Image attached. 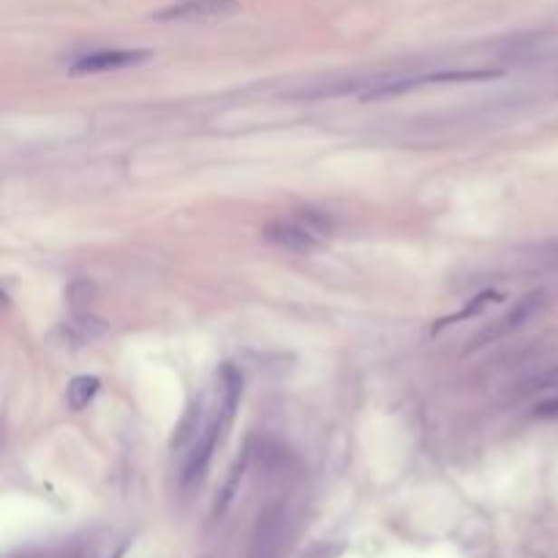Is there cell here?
<instances>
[{
	"instance_id": "11",
	"label": "cell",
	"mask_w": 558,
	"mask_h": 558,
	"mask_svg": "<svg viewBox=\"0 0 558 558\" xmlns=\"http://www.w3.org/2000/svg\"><path fill=\"white\" fill-rule=\"evenodd\" d=\"M199 419H202V400H194L188 406V411L183 414L180 425L175 428V436H172V449H183L188 441L199 438L197 430H199Z\"/></svg>"
},
{
	"instance_id": "14",
	"label": "cell",
	"mask_w": 558,
	"mask_h": 558,
	"mask_svg": "<svg viewBox=\"0 0 558 558\" xmlns=\"http://www.w3.org/2000/svg\"><path fill=\"white\" fill-rule=\"evenodd\" d=\"M534 414H536V417H558V398L539 403V406L534 409Z\"/></svg>"
},
{
	"instance_id": "13",
	"label": "cell",
	"mask_w": 558,
	"mask_h": 558,
	"mask_svg": "<svg viewBox=\"0 0 558 558\" xmlns=\"http://www.w3.org/2000/svg\"><path fill=\"white\" fill-rule=\"evenodd\" d=\"M555 387H558V365L528 381V390H555Z\"/></svg>"
},
{
	"instance_id": "9",
	"label": "cell",
	"mask_w": 558,
	"mask_h": 558,
	"mask_svg": "<svg viewBox=\"0 0 558 558\" xmlns=\"http://www.w3.org/2000/svg\"><path fill=\"white\" fill-rule=\"evenodd\" d=\"M248 449L235 460V466L229 468V476H226V482H224V487H221V493H218V498H216V506H213V517L218 520V517H224L226 515V509L232 506V501H235V495H237V490H240V482H243V474H245V468H248Z\"/></svg>"
},
{
	"instance_id": "12",
	"label": "cell",
	"mask_w": 558,
	"mask_h": 558,
	"mask_svg": "<svg viewBox=\"0 0 558 558\" xmlns=\"http://www.w3.org/2000/svg\"><path fill=\"white\" fill-rule=\"evenodd\" d=\"M300 226H305L311 235L316 237H324V235H332V218L322 210H313V207H303L297 210V218H294Z\"/></svg>"
},
{
	"instance_id": "3",
	"label": "cell",
	"mask_w": 558,
	"mask_h": 558,
	"mask_svg": "<svg viewBox=\"0 0 558 558\" xmlns=\"http://www.w3.org/2000/svg\"><path fill=\"white\" fill-rule=\"evenodd\" d=\"M240 12L237 0H175L153 14L159 23H216Z\"/></svg>"
},
{
	"instance_id": "6",
	"label": "cell",
	"mask_w": 558,
	"mask_h": 558,
	"mask_svg": "<svg viewBox=\"0 0 558 558\" xmlns=\"http://www.w3.org/2000/svg\"><path fill=\"white\" fill-rule=\"evenodd\" d=\"M539 305H542V292H534V294L523 297L506 316L495 319L490 327H485L479 335H474L468 349H471V351H474V349H482V346H487V343H493V341H498V338H506L509 332L520 330V327L539 311Z\"/></svg>"
},
{
	"instance_id": "1",
	"label": "cell",
	"mask_w": 558,
	"mask_h": 558,
	"mask_svg": "<svg viewBox=\"0 0 558 558\" xmlns=\"http://www.w3.org/2000/svg\"><path fill=\"white\" fill-rule=\"evenodd\" d=\"M240 398H243V373H240V368L226 362L221 368V403H218L216 414L210 417V422L205 425V430L199 433L186 466H183V476H180L183 487H194L205 479L213 455L218 452V447L229 436V428H232L235 414L240 409Z\"/></svg>"
},
{
	"instance_id": "2",
	"label": "cell",
	"mask_w": 558,
	"mask_h": 558,
	"mask_svg": "<svg viewBox=\"0 0 558 558\" xmlns=\"http://www.w3.org/2000/svg\"><path fill=\"white\" fill-rule=\"evenodd\" d=\"M501 77V72H487V69H476V72H441V74H428V77H406V80H392V82H379L376 88L362 93V101H384V99H395L403 96L409 91H419L428 85H441V82H474V80H495Z\"/></svg>"
},
{
	"instance_id": "4",
	"label": "cell",
	"mask_w": 558,
	"mask_h": 558,
	"mask_svg": "<svg viewBox=\"0 0 558 558\" xmlns=\"http://www.w3.org/2000/svg\"><path fill=\"white\" fill-rule=\"evenodd\" d=\"M153 53L148 50H101L93 55H85L80 61L72 63L69 74L72 77H93V74H110V72H120V69H131L140 66L145 61H150Z\"/></svg>"
},
{
	"instance_id": "15",
	"label": "cell",
	"mask_w": 558,
	"mask_h": 558,
	"mask_svg": "<svg viewBox=\"0 0 558 558\" xmlns=\"http://www.w3.org/2000/svg\"><path fill=\"white\" fill-rule=\"evenodd\" d=\"M20 558H42V555H20Z\"/></svg>"
},
{
	"instance_id": "5",
	"label": "cell",
	"mask_w": 558,
	"mask_h": 558,
	"mask_svg": "<svg viewBox=\"0 0 558 558\" xmlns=\"http://www.w3.org/2000/svg\"><path fill=\"white\" fill-rule=\"evenodd\" d=\"M284 528H286L284 506L270 504L267 509H262L259 520H256V528H254L248 558H278L281 542H284Z\"/></svg>"
},
{
	"instance_id": "7",
	"label": "cell",
	"mask_w": 558,
	"mask_h": 558,
	"mask_svg": "<svg viewBox=\"0 0 558 558\" xmlns=\"http://www.w3.org/2000/svg\"><path fill=\"white\" fill-rule=\"evenodd\" d=\"M265 237L273 245H278L289 254H303V256L311 254L319 245V237L311 235L305 226H300L297 221H273V224L265 226Z\"/></svg>"
},
{
	"instance_id": "10",
	"label": "cell",
	"mask_w": 558,
	"mask_h": 558,
	"mask_svg": "<svg viewBox=\"0 0 558 558\" xmlns=\"http://www.w3.org/2000/svg\"><path fill=\"white\" fill-rule=\"evenodd\" d=\"M101 390V381L96 376H74L66 387V400H69V409L74 411H82Z\"/></svg>"
},
{
	"instance_id": "8",
	"label": "cell",
	"mask_w": 558,
	"mask_h": 558,
	"mask_svg": "<svg viewBox=\"0 0 558 558\" xmlns=\"http://www.w3.org/2000/svg\"><path fill=\"white\" fill-rule=\"evenodd\" d=\"M501 300H504V294H498L495 289H487V292H482V294L471 297V300H468L460 311H455V313L444 316L441 322H436V324H433V332H441V330H447L449 324H457V322L474 319V316H479L485 308H490V305H495V303H501Z\"/></svg>"
}]
</instances>
